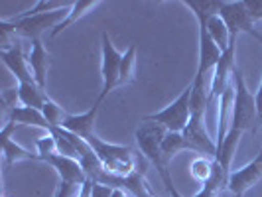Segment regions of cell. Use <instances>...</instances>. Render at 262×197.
Returning a JSON list of instances; mask_svg holds the SVG:
<instances>
[{"label":"cell","instance_id":"cell-1","mask_svg":"<svg viewBox=\"0 0 262 197\" xmlns=\"http://www.w3.org/2000/svg\"><path fill=\"white\" fill-rule=\"evenodd\" d=\"M233 87H235V101H233V117H231V126L233 130L245 132L256 130L258 128V115H256V103L254 97L249 91L245 77L241 73V69L233 71Z\"/></svg>","mask_w":262,"mask_h":197},{"label":"cell","instance_id":"cell-2","mask_svg":"<svg viewBox=\"0 0 262 197\" xmlns=\"http://www.w3.org/2000/svg\"><path fill=\"white\" fill-rule=\"evenodd\" d=\"M87 142L95 150V154L101 160V164L105 166V170L111 171L113 176H117V178H128L132 171L136 170L134 154H132V150L128 146L105 142L97 134L91 136Z\"/></svg>","mask_w":262,"mask_h":197},{"label":"cell","instance_id":"cell-3","mask_svg":"<svg viewBox=\"0 0 262 197\" xmlns=\"http://www.w3.org/2000/svg\"><path fill=\"white\" fill-rule=\"evenodd\" d=\"M69 10H71V6L61 8V10H53V12L36 14V16H16V18L6 20V22L12 28L16 36H22V38L34 41V39H39L43 32H48V30L53 32L69 16Z\"/></svg>","mask_w":262,"mask_h":197},{"label":"cell","instance_id":"cell-4","mask_svg":"<svg viewBox=\"0 0 262 197\" xmlns=\"http://www.w3.org/2000/svg\"><path fill=\"white\" fill-rule=\"evenodd\" d=\"M189 103H191V83L185 87L182 95L171 105L158 111L154 115H148V117H144V120L158 122L168 132H184L187 128V124H189V118H191Z\"/></svg>","mask_w":262,"mask_h":197},{"label":"cell","instance_id":"cell-5","mask_svg":"<svg viewBox=\"0 0 262 197\" xmlns=\"http://www.w3.org/2000/svg\"><path fill=\"white\" fill-rule=\"evenodd\" d=\"M168 130L158 124V122H150V120H142V124L136 128V144L138 150L144 154V158L156 168L158 171L164 170L168 164L162 156V142L166 138Z\"/></svg>","mask_w":262,"mask_h":197},{"label":"cell","instance_id":"cell-6","mask_svg":"<svg viewBox=\"0 0 262 197\" xmlns=\"http://www.w3.org/2000/svg\"><path fill=\"white\" fill-rule=\"evenodd\" d=\"M219 16L223 18V22L227 24L231 41H236V36L241 32H247L249 36L254 32V22L250 20L245 0H225Z\"/></svg>","mask_w":262,"mask_h":197},{"label":"cell","instance_id":"cell-7","mask_svg":"<svg viewBox=\"0 0 262 197\" xmlns=\"http://www.w3.org/2000/svg\"><path fill=\"white\" fill-rule=\"evenodd\" d=\"M120 61L122 53L117 52V48L111 43L108 34L103 32V65H101V75H103V91L99 93V101H105L106 95L115 91L118 87V73H120Z\"/></svg>","mask_w":262,"mask_h":197},{"label":"cell","instance_id":"cell-8","mask_svg":"<svg viewBox=\"0 0 262 197\" xmlns=\"http://www.w3.org/2000/svg\"><path fill=\"white\" fill-rule=\"evenodd\" d=\"M260 180H262V148H260V152H258V156L254 158L250 164H247V166L241 168V170L231 171L227 189H229L233 195L245 197V193L249 191L252 185L258 184Z\"/></svg>","mask_w":262,"mask_h":197},{"label":"cell","instance_id":"cell-9","mask_svg":"<svg viewBox=\"0 0 262 197\" xmlns=\"http://www.w3.org/2000/svg\"><path fill=\"white\" fill-rule=\"evenodd\" d=\"M235 43L236 41L229 43L227 52H223L219 63L213 69V79H211L209 87V103L221 99L225 89L229 87V77H233V71H235Z\"/></svg>","mask_w":262,"mask_h":197},{"label":"cell","instance_id":"cell-10","mask_svg":"<svg viewBox=\"0 0 262 197\" xmlns=\"http://www.w3.org/2000/svg\"><path fill=\"white\" fill-rule=\"evenodd\" d=\"M41 162L50 164L53 170L57 171V176L61 178L63 184H71V185H81L87 182V173L83 170L81 162L79 160H73V158L61 156V154H52V156H43Z\"/></svg>","mask_w":262,"mask_h":197},{"label":"cell","instance_id":"cell-11","mask_svg":"<svg viewBox=\"0 0 262 197\" xmlns=\"http://www.w3.org/2000/svg\"><path fill=\"white\" fill-rule=\"evenodd\" d=\"M207 22L205 18L197 20L199 24V65H197V71L199 75H205L209 69H215V65L219 63L223 52L217 48V43L211 39L209 32H207Z\"/></svg>","mask_w":262,"mask_h":197},{"label":"cell","instance_id":"cell-12","mask_svg":"<svg viewBox=\"0 0 262 197\" xmlns=\"http://www.w3.org/2000/svg\"><path fill=\"white\" fill-rule=\"evenodd\" d=\"M0 59L2 63L10 69L18 83H34L36 79L32 75V69L28 65V57L22 52V46L14 41L8 50H0Z\"/></svg>","mask_w":262,"mask_h":197},{"label":"cell","instance_id":"cell-13","mask_svg":"<svg viewBox=\"0 0 262 197\" xmlns=\"http://www.w3.org/2000/svg\"><path fill=\"white\" fill-rule=\"evenodd\" d=\"M101 105H103V101L97 99L95 105H93L87 113H83V115H67V117L63 118L61 128L77 134L83 140H89L91 136H95V122H97V115H99Z\"/></svg>","mask_w":262,"mask_h":197},{"label":"cell","instance_id":"cell-14","mask_svg":"<svg viewBox=\"0 0 262 197\" xmlns=\"http://www.w3.org/2000/svg\"><path fill=\"white\" fill-rule=\"evenodd\" d=\"M16 128H18V126H16L14 122H2V128H0V138H2V154H4L6 164L10 166V164L18 162V160H39L38 154L28 152L26 148L18 146L12 138H10V136H12V132L16 130Z\"/></svg>","mask_w":262,"mask_h":197},{"label":"cell","instance_id":"cell-15","mask_svg":"<svg viewBox=\"0 0 262 197\" xmlns=\"http://www.w3.org/2000/svg\"><path fill=\"white\" fill-rule=\"evenodd\" d=\"M28 65L32 69V75L36 79L38 87L46 91V75H48V67H50V53L46 52L41 39L32 41V48L28 53Z\"/></svg>","mask_w":262,"mask_h":197},{"label":"cell","instance_id":"cell-16","mask_svg":"<svg viewBox=\"0 0 262 197\" xmlns=\"http://www.w3.org/2000/svg\"><path fill=\"white\" fill-rule=\"evenodd\" d=\"M4 122H14L16 126L20 124H32V126H39L43 130H50V122L46 120V117L41 115V111L38 108H32V106H14L6 113Z\"/></svg>","mask_w":262,"mask_h":197},{"label":"cell","instance_id":"cell-17","mask_svg":"<svg viewBox=\"0 0 262 197\" xmlns=\"http://www.w3.org/2000/svg\"><path fill=\"white\" fill-rule=\"evenodd\" d=\"M48 95L43 89H39L38 83H18V101L20 105L24 106H32V108H38L41 111L43 105L48 103Z\"/></svg>","mask_w":262,"mask_h":197},{"label":"cell","instance_id":"cell-18","mask_svg":"<svg viewBox=\"0 0 262 197\" xmlns=\"http://www.w3.org/2000/svg\"><path fill=\"white\" fill-rule=\"evenodd\" d=\"M182 150H195V152H199L197 146L189 138H185L184 132H168L164 142H162V156L166 160V164H168V160L171 156H176Z\"/></svg>","mask_w":262,"mask_h":197},{"label":"cell","instance_id":"cell-19","mask_svg":"<svg viewBox=\"0 0 262 197\" xmlns=\"http://www.w3.org/2000/svg\"><path fill=\"white\" fill-rule=\"evenodd\" d=\"M118 187H124L132 197H154V193H152L150 187H148V182H146L144 173L138 170V168L132 171L128 178H122Z\"/></svg>","mask_w":262,"mask_h":197},{"label":"cell","instance_id":"cell-20","mask_svg":"<svg viewBox=\"0 0 262 197\" xmlns=\"http://www.w3.org/2000/svg\"><path fill=\"white\" fill-rule=\"evenodd\" d=\"M95 6H99V2L97 0H77V2H73V6H71V10H69V16H67L66 20L59 24V26L55 28L53 32H50V36L55 38V36H59L63 30H66L69 24H73V22H77V18L81 16H85L87 12H91Z\"/></svg>","mask_w":262,"mask_h":197},{"label":"cell","instance_id":"cell-21","mask_svg":"<svg viewBox=\"0 0 262 197\" xmlns=\"http://www.w3.org/2000/svg\"><path fill=\"white\" fill-rule=\"evenodd\" d=\"M207 32H209L211 39L217 43V48L221 52H227L229 43H231V36H229V30H227V24L223 22V18L219 14L211 16L209 22H207Z\"/></svg>","mask_w":262,"mask_h":197},{"label":"cell","instance_id":"cell-22","mask_svg":"<svg viewBox=\"0 0 262 197\" xmlns=\"http://www.w3.org/2000/svg\"><path fill=\"white\" fill-rule=\"evenodd\" d=\"M134 67H136V46L130 43L128 50L122 53L120 73H118V87L134 81Z\"/></svg>","mask_w":262,"mask_h":197},{"label":"cell","instance_id":"cell-23","mask_svg":"<svg viewBox=\"0 0 262 197\" xmlns=\"http://www.w3.org/2000/svg\"><path fill=\"white\" fill-rule=\"evenodd\" d=\"M213 162L215 160H207V158H195L193 162H191V178L199 182V184L203 185L207 180H209L211 176H213Z\"/></svg>","mask_w":262,"mask_h":197},{"label":"cell","instance_id":"cell-24","mask_svg":"<svg viewBox=\"0 0 262 197\" xmlns=\"http://www.w3.org/2000/svg\"><path fill=\"white\" fill-rule=\"evenodd\" d=\"M41 115L50 122V128H52V126H61V124H63V118L67 117L66 113H63V108L57 105V103H53L52 99H48V103L43 105Z\"/></svg>","mask_w":262,"mask_h":197},{"label":"cell","instance_id":"cell-25","mask_svg":"<svg viewBox=\"0 0 262 197\" xmlns=\"http://www.w3.org/2000/svg\"><path fill=\"white\" fill-rule=\"evenodd\" d=\"M36 148H38V152H36V154L39 156V160H41L43 156L59 154V152H57V144H55V138H53L50 132H48L43 138H38V140H36Z\"/></svg>","mask_w":262,"mask_h":197},{"label":"cell","instance_id":"cell-26","mask_svg":"<svg viewBox=\"0 0 262 197\" xmlns=\"http://www.w3.org/2000/svg\"><path fill=\"white\" fill-rule=\"evenodd\" d=\"M158 173H160V178H162V182H164V187H166V191L170 193V197H184L178 189H176V185H173V182H171V176H170V171H168V166H166L164 170H160Z\"/></svg>","mask_w":262,"mask_h":197},{"label":"cell","instance_id":"cell-27","mask_svg":"<svg viewBox=\"0 0 262 197\" xmlns=\"http://www.w3.org/2000/svg\"><path fill=\"white\" fill-rule=\"evenodd\" d=\"M245 4H247V10H249L252 22L262 20V0H245Z\"/></svg>","mask_w":262,"mask_h":197},{"label":"cell","instance_id":"cell-28","mask_svg":"<svg viewBox=\"0 0 262 197\" xmlns=\"http://www.w3.org/2000/svg\"><path fill=\"white\" fill-rule=\"evenodd\" d=\"M254 103H256V115H258V126H262V79L258 85V91L254 95Z\"/></svg>","mask_w":262,"mask_h":197},{"label":"cell","instance_id":"cell-29","mask_svg":"<svg viewBox=\"0 0 262 197\" xmlns=\"http://www.w3.org/2000/svg\"><path fill=\"white\" fill-rule=\"evenodd\" d=\"M111 197H132L124 187H113V191H111Z\"/></svg>","mask_w":262,"mask_h":197},{"label":"cell","instance_id":"cell-30","mask_svg":"<svg viewBox=\"0 0 262 197\" xmlns=\"http://www.w3.org/2000/svg\"><path fill=\"white\" fill-rule=\"evenodd\" d=\"M250 36H252V38H256V39H258V41H262V36H260V34H258V32H256V30H254V32H252Z\"/></svg>","mask_w":262,"mask_h":197},{"label":"cell","instance_id":"cell-31","mask_svg":"<svg viewBox=\"0 0 262 197\" xmlns=\"http://www.w3.org/2000/svg\"><path fill=\"white\" fill-rule=\"evenodd\" d=\"M233 197H241V195H233Z\"/></svg>","mask_w":262,"mask_h":197}]
</instances>
